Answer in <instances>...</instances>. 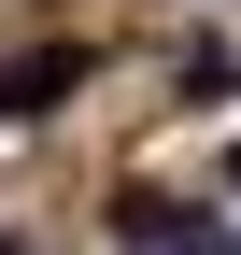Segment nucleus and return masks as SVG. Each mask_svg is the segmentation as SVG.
Masks as SVG:
<instances>
[{
    "instance_id": "obj_1",
    "label": "nucleus",
    "mask_w": 241,
    "mask_h": 255,
    "mask_svg": "<svg viewBox=\"0 0 241 255\" xmlns=\"http://www.w3.org/2000/svg\"><path fill=\"white\" fill-rule=\"evenodd\" d=\"M85 85V43H43V57H14V71H0V128H28V114H57Z\"/></svg>"
},
{
    "instance_id": "obj_2",
    "label": "nucleus",
    "mask_w": 241,
    "mask_h": 255,
    "mask_svg": "<svg viewBox=\"0 0 241 255\" xmlns=\"http://www.w3.org/2000/svg\"><path fill=\"white\" fill-rule=\"evenodd\" d=\"M170 255H241V241H227V227H185V241H170Z\"/></svg>"
},
{
    "instance_id": "obj_3",
    "label": "nucleus",
    "mask_w": 241,
    "mask_h": 255,
    "mask_svg": "<svg viewBox=\"0 0 241 255\" xmlns=\"http://www.w3.org/2000/svg\"><path fill=\"white\" fill-rule=\"evenodd\" d=\"M0 255H14V241H0Z\"/></svg>"
},
{
    "instance_id": "obj_4",
    "label": "nucleus",
    "mask_w": 241,
    "mask_h": 255,
    "mask_svg": "<svg viewBox=\"0 0 241 255\" xmlns=\"http://www.w3.org/2000/svg\"><path fill=\"white\" fill-rule=\"evenodd\" d=\"M227 170H241V156H227Z\"/></svg>"
}]
</instances>
